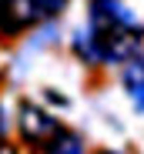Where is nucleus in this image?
<instances>
[{
	"label": "nucleus",
	"instance_id": "2",
	"mask_svg": "<svg viewBox=\"0 0 144 154\" xmlns=\"http://www.w3.org/2000/svg\"><path fill=\"white\" fill-rule=\"evenodd\" d=\"M64 4L67 0H10L0 30L4 34H17V30L34 27V23H40V20H51V17H57L64 10Z\"/></svg>",
	"mask_w": 144,
	"mask_h": 154
},
{
	"label": "nucleus",
	"instance_id": "1",
	"mask_svg": "<svg viewBox=\"0 0 144 154\" xmlns=\"http://www.w3.org/2000/svg\"><path fill=\"white\" fill-rule=\"evenodd\" d=\"M137 20L124 0H90V23L74 37V50L87 64H117L137 54Z\"/></svg>",
	"mask_w": 144,
	"mask_h": 154
},
{
	"label": "nucleus",
	"instance_id": "3",
	"mask_svg": "<svg viewBox=\"0 0 144 154\" xmlns=\"http://www.w3.org/2000/svg\"><path fill=\"white\" fill-rule=\"evenodd\" d=\"M20 134L30 144H51L60 134V124L54 114H47L37 104H20Z\"/></svg>",
	"mask_w": 144,
	"mask_h": 154
},
{
	"label": "nucleus",
	"instance_id": "7",
	"mask_svg": "<svg viewBox=\"0 0 144 154\" xmlns=\"http://www.w3.org/2000/svg\"><path fill=\"white\" fill-rule=\"evenodd\" d=\"M7 4H10V0H0V23H4V14H7Z\"/></svg>",
	"mask_w": 144,
	"mask_h": 154
},
{
	"label": "nucleus",
	"instance_id": "8",
	"mask_svg": "<svg viewBox=\"0 0 144 154\" xmlns=\"http://www.w3.org/2000/svg\"><path fill=\"white\" fill-rule=\"evenodd\" d=\"M4 127H7V121H4V111H0V137H4Z\"/></svg>",
	"mask_w": 144,
	"mask_h": 154
},
{
	"label": "nucleus",
	"instance_id": "6",
	"mask_svg": "<svg viewBox=\"0 0 144 154\" xmlns=\"http://www.w3.org/2000/svg\"><path fill=\"white\" fill-rule=\"evenodd\" d=\"M0 154H17V147H10V144H0Z\"/></svg>",
	"mask_w": 144,
	"mask_h": 154
},
{
	"label": "nucleus",
	"instance_id": "4",
	"mask_svg": "<svg viewBox=\"0 0 144 154\" xmlns=\"http://www.w3.org/2000/svg\"><path fill=\"white\" fill-rule=\"evenodd\" d=\"M124 91L134 100V107L144 111V54H134L131 64L124 67Z\"/></svg>",
	"mask_w": 144,
	"mask_h": 154
},
{
	"label": "nucleus",
	"instance_id": "5",
	"mask_svg": "<svg viewBox=\"0 0 144 154\" xmlns=\"http://www.w3.org/2000/svg\"><path fill=\"white\" fill-rule=\"evenodd\" d=\"M47 154H81V141L60 131V134H57L51 144H47Z\"/></svg>",
	"mask_w": 144,
	"mask_h": 154
}]
</instances>
